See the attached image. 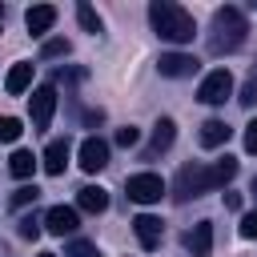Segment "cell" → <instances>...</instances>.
Listing matches in <instances>:
<instances>
[{
  "label": "cell",
  "instance_id": "obj_1",
  "mask_svg": "<svg viewBox=\"0 0 257 257\" xmlns=\"http://www.w3.org/2000/svg\"><path fill=\"white\" fill-rule=\"evenodd\" d=\"M149 24H153L157 36L169 40V44H189V40L197 36L193 16H189L181 4H173V0H153V4H149Z\"/></svg>",
  "mask_w": 257,
  "mask_h": 257
},
{
  "label": "cell",
  "instance_id": "obj_2",
  "mask_svg": "<svg viewBox=\"0 0 257 257\" xmlns=\"http://www.w3.org/2000/svg\"><path fill=\"white\" fill-rule=\"evenodd\" d=\"M245 32H249V24H245L241 8H217V12H213L209 48H213L217 56H221V52H237V48L245 44Z\"/></svg>",
  "mask_w": 257,
  "mask_h": 257
},
{
  "label": "cell",
  "instance_id": "obj_3",
  "mask_svg": "<svg viewBox=\"0 0 257 257\" xmlns=\"http://www.w3.org/2000/svg\"><path fill=\"white\" fill-rule=\"evenodd\" d=\"M201 193H213L209 165H201V161H189V165H181V173H177V185H173V197H177V201H193V197H201Z\"/></svg>",
  "mask_w": 257,
  "mask_h": 257
},
{
  "label": "cell",
  "instance_id": "obj_4",
  "mask_svg": "<svg viewBox=\"0 0 257 257\" xmlns=\"http://www.w3.org/2000/svg\"><path fill=\"white\" fill-rule=\"evenodd\" d=\"M229 96H233V72H229V68L205 72V80H201V88H197V100H205V104H225Z\"/></svg>",
  "mask_w": 257,
  "mask_h": 257
},
{
  "label": "cell",
  "instance_id": "obj_5",
  "mask_svg": "<svg viewBox=\"0 0 257 257\" xmlns=\"http://www.w3.org/2000/svg\"><path fill=\"white\" fill-rule=\"evenodd\" d=\"M124 189H128V201H137V205H157L165 197V181L157 173H137V177H128Z\"/></svg>",
  "mask_w": 257,
  "mask_h": 257
},
{
  "label": "cell",
  "instance_id": "obj_6",
  "mask_svg": "<svg viewBox=\"0 0 257 257\" xmlns=\"http://www.w3.org/2000/svg\"><path fill=\"white\" fill-rule=\"evenodd\" d=\"M28 112H32V124H36V128H48V120H52V112H56V88H52V84L32 88Z\"/></svg>",
  "mask_w": 257,
  "mask_h": 257
},
{
  "label": "cell",
  "instance_id": "obj_7",
  "mask_svg": "<svg viewBox=\"0 0 257 257\" xmlns=\"http://www.w3.org/2000/svg\"><path fill=\"white\" fill-rule=\"evenodd\" d=\"M76 157H80V169H84V173H100V169L108 165V145H104L100 137H84L80 149H76Z\"/></svg>",
  "mask_w": 257,
  "mask_h": 257
},
{
  "label": "cell",
  "instance_id": "obj_8",
  "mask_svg": "<svg viewBox=\"0 0 257 257\" xmlns=\"http://www.w3.org/2000/svg\"><path fill=\"white\" fill-rule=\"evenodd\" d=\"M76 225H80V213H76L72 205H52V209L44 213V229H48V233H56V237L76 233Z\"/></svg>",
  "mask_w": 257,
  "mask_h": 257
},
{
  "label": "cell",
  "instance_id": "obj_9",
  "mask_svg": "<svg viewBox=\"0 0 257 257\" xmlns=\"http://www.w3.org/2000/svg\"><path fill=\"white\" fill-rule=\"evenodd\" d=\"M157 68H161V76H169V80H185V76L197 72V60H193L189 52H165V56L157 60Z\"/></svg>",
  "mask_w": 257,
  "mask_h": 257
},
{
  "label": "cell",
  "instance_id": "obj_10",
  "mask_svg": "<svg viewBox=\"0 0 257 257\" xmlns=\"http://www.w3.org/2000/svg\"><path fill=\"white\" fill-rule=\"evenodd\" d=\"M68 157H72V145H68V137H56V141H48V149H44V173H48V177H60V173L68 169Z\"/></svg>",
  "mask_w": 257,
  "mask_h": 257
},
{
  "label": "cell",
  "instance_id": "obj_11",
  "mask_svg": "<svg viewBox=\"0 0 257 257\" xmlns=\"http://www.w3.org/2000/svg\"><path fill=\"white\" fill-rule=\"evenodd\" d=\"M133 233H137L141 249H157V245H161V237H165V225H161L153 213H141V217L133 221Z\"/></svg>",
  "mask_w": 257,
  "mask_h": 257
},
{
  "label": "cell",
  "instance_id": "obj_12",
  "mask_svg": "<svg viewBox=\"0 0 257 257\" xmlns=\"http://www.w3.org/2000/svg\"><path fill=\"white\" fill-rule=\"evenodd\" d=\"M24 24H28L32 36H44V32L56 24V8H52V4H32V8L24 12Z\"/></svg>",
  "mask_w": 257,
  "mask_h": 257
},
{
  "label": "cell",
  "instance_id": "obj_13",
  "mask_svg": "<svg viewBox=\"0 0 257 257\" xmlns=\"http://www.w3.org/2000/svg\"><path fill=\"white\" fill-rule=\"evenodd\" d=\"M4 88H8V96L28 92V88H32V64H28V60H16V64L8 68V76H4Z\"/></svg>",
  "mask_w": 257,
  "mask_h": 257
},
{
  "label": "cell",
  "instance_id": "obj_14",
  "mask_svg": "<svg viewBox=\"0 0 257 257\" xmlns=\"http://www.w3.org/2000/svg\"><path fill=\"white\" fill-rule=\"evenodd\" d=\"M173 137H177V124H173L169 116H161V120L153 124V141H149V149H145V157H157V153H165V149L173 145Z\"/></svg>",
  "mask_w": 257,
  "mask_h": 257
},
{
  "label": "cell",
  "instance_id": "obj_15",
  "mask_svg": "<svg viewBox=\"0 0 257 257\" xmlns=\"http://www.w3.org/2000/svg\"><path fill=\"white\" fill-rule=\"evenodd\" d=\"M185 245H189L193 257H209V249H213V221H197Z\"/></svg>",
  "mask_w": 257,
  "mask_h": 257
},
{
  "label": "cell",
  "instance_id": "obj_16",
  "mask_svg": "<svg viewBox=\"0 0 257 257\" xmlns=\"http://www.w3.org/2000/svg\"><path fill=\"white\" fill-rule=\"evenodd\" d=\"M76 209H84V213H104V209H108V193H104L100 185H84V189L76 193Z\"/></svg>",
  "mask_w": 257,
  "mask_h": 257
},
{
  "label": "cell",
  "instance_id": "obj_17",
  "mask_svg": "<svg viewBox=\"0 0 257 257\" xmlns=\"http://www.w3.org/2000/svg\"><path fill=\"white\" fill-rule=\"evenodd\" d=\"M229 133H233V128H229L225 120L209 116V120L201 124V145H205V149H217V145H225V141H229Z\"/></svg>",
  "mask_w": 257,
  "mask_h": 257
},
{
  "label": "cell",
  "instance_id": "obj_18",
  "mask_svg": "<svg viewBox=\"0 0 257 257\" xmlns=\"http://www.w3.org/2000/svg\"><path fill=\"white\" fill-rule=\"evenodd\" d=\"M233 177H237V161H233V157H221V161H213V165H209V181H213V189L229 185Z\"/></svg>",
  "mask_w": 257,
  "mask_h": 257
},
{
  "label": "cell",
  "instance_id": "obj_19",
  "mask_svg": "<svg viewBox=\"0 0 257 257\" xmlns=\"http://www.w3.org/2000/svg\"><path fill=\"white\" fill-rule=\"evenodd\" d=\"M8 169H12V177L28 181V177H32V169H36V161H32V153H28V149H16V153H12V161H8Z\"/></svg>",
  "mask_w": 257,
  "mask_h": 257
},
{
  "label": "cell",
  "instance_id": "obj_20",
  "mask_svg": "<svg viewBox=\"0 0 257 257\" xmlns=\"http://www.w3.org/2000/svg\"><path fill=\"white\" fill-rule=\"evenodd\" d=\"M76 20H80V28H84V32H92V36L100 32V16H96V8H92V4H76Z\"/></svg>",
  "mask_w": 257,
  "mask_h": 257
},
{
  "label": "cell",
  "instance_id": "obj_21",
  "mask_svg": "<svg viewBox=\"0 0 257 257\" xmlns=\"http://www.w3.org/2000/svg\"><path fill=\"white\" fill-rule=\"evenodd\" d=\"M20 133H24V128H20V120H16V116H0V141H4V145H12Z\"/></svg>",
  "mask_w": 257,
  "mask_h": 257
},
{
  "label": "cell",
  "instance_id": "obj_22",
  "mask_svg": "<svg viewBox=\"0 0 257 257\" xmlns=\"http://www.w3.org/2000/svg\"><path fill=\"white\" fill-rule=\"evenodd\" d=\"M36 197H40V189H36V185H20V189L12 193V205H16V209H24V205H32Z\"/></svg>",
  "mask_w": 257,
  "mask_h": 257
},
{
  "label": "cell",
  "instance_id": "obj_23",
  "mask_svg": "<svg viewBox=\"0 0 257 257\" xmlns=\"http://www.w3.org/2000/svg\"><path fill=\"white\" fill-rule=\"evenodd\" d=\"M141 141V128H133V124H124V128H116V145L120 149H133Z\"/></svg>",
  "mask_w": 257,
  "mask_h": 257
},
{
  "label": "cell",
  "instance_id": "obj_24",
  "mask_svg": "<svg viewBox=\"0 0 257 257\" xmlns=\"http://www.w3.org/2000/svg\"><path fill=\"white\" fill-rule=\"evenodd\" d=\"M64 257H96V249H92L88 241H80V237H76V241H68V249H64Z\"/></svg>",
  "mask_w": 257,
  "mask_h": 257
},
{
  "label": "cell",
  "instance_id": "obj_25",
  "mask_svg": "<svg viewBox=\"0 0 257 257\" xmlns=\"http://www.w3.org/2000/svg\"><path fill=\"white\" fill-rule=\"evenodd\" d=\"M237 100H241L245 108H253V104H257V76H249V80H245V88H241V96H237Z\"/></svg>",
  "mask_w": 257,
  "mask_h": 257
},
{
  "label": "cell",
  "instance_id": "obj_26",
  "mask_svg": "<svg viewBox=\"0 0 257 257\" xmlns=\"http://www.w3.org/2000/svg\"><path fill=\"white\" fill-rule=\"evenodd\" d=\"M241 237L245 241H257V213H245L241 217Z\"/></svg>",
  "mask_w": 257,
  "mask_h": 257
},
{
  "label": "cell",
  "instance_id": "obj_27",
  "mask_svg": "<svg viewBox=\"0 0 257 257\" xmlns=\"http://www.w3.org/2000/svg\"><path fill=\"white\" fill-rule=\"evenodd\" d=\"M40 52H44V56H64V52H68V40H44Z\"/></svg>",
  "mask_w": 257,
  "mask_h": 257
},
{
  "label": "cell",
  "instance_id": "obj_28",
  "mask_svg": "<svg viewBox=\"0 0 257 257\" xmlns=\"http://www.w3.org/2000/svg\"><path fill=\"white\" fill-rule=\"evenodd\" d=\"M20 237H28V241H36V237H40V225H36L32 217H20Z\"/></svg>",
  "mask_w": 257,
  "mask_h": 257
},
{
  "label": "cell",
  "instance_id": "obj_29",
  "mask_svg": "<svg viewBox=\"0 0 257 257\" xmlns=\"http://www.w3.org/2000/svg\"><path fill=\"white\" fill-rule=\"evenodd\" d=\"M245 153H257V120L245 124Z\"/></svg>",
  "mask_w": 257,
  "mask_h": 257
},
{
  "label": "cell",
  "instance_id": "obj_30",
  "mask_svg": "<svg viewBox=\"0 0 257 257\" xmlns=\"http://www.w3.org/2000/svg\"><path fill=\"white\" fill-rule=\"evenodd\" d=\"M225 205L229 209H241V193H225Z\"/></svg>",
  "mask_w": 257,
  "mask_h": 257
},
{
  "label": "cell",
  "instance_id": "obj_31",
  "mask_svg": "<svg viewBox=\"0 0 257 257\" xmlns=\"http://www.w3.org/2000/svg\"><path fill=\"white\" fill-rule=\"evenodd\" d=\"M40 257H56V253H40Z\"/></svg>",
  "mask_w": 257,
  "mask_h": 257
},
{
  "label": "cell",
  "instance_id": "obj_32",
  "mask_svg": "<svg viewBox=\"0 0 257 257\" xmlns=\"http://www.w3.org/2000/svg\"><path fill=\"white\" fill-rule=\"evenodd\" d=\"M253 193H257V177H253Z\"/></svg>",
  "mask_w": 257,
  "mask_h": 257
},
{
  "label": "cell",
  "instance_id": "obj_33",
  "mask_svg": "<svg viewBox=\"0 0 257 257\" xmlns=\"http://www.w3.org/2000/svg\"><path fill=\"white\" fill-rule=\"evenodd\" d=\"M0 16H4V8H0Z\"/></svg>",
  "mask_w": 257,
  "mask_h": 257
}]
</instances>
